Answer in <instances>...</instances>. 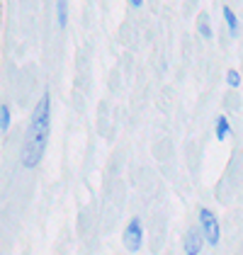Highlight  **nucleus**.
<instances>
[{
	"instance_id": "f257e3e1",
	"label": "nucleus",
	"mask_w": 243,
	"mask_h": 255,
	"mask_svg": "<svg viewBox=\"0 0 243 255\" xmlns=\"http://www.w3.org/2000/svg\"><path fill=\"white\" fill-rule=\"evenodd\" d=\"M49 95H41L39 105L34 107V115L29 119V129L24 136V151H22V165L24 168H34L39 165V160L44 158L46 143H49Z\"/></svg>"
},
{
	"instance_id": "f03ea898",
	"label": "nucleus",
	"mask_w": 243,
	"mask_h": 255,
	"mask_svg": "<svg viewBox=\"0 0 243 255\" xmlns=\"http://www.w3.org/2000/svg\"><path fill=\"white\" fill-rule=\"evenodd\" d=\"M200 234H202V241H207L209 246H217L219 238H222V231H219V221L217 216L212 214L209 209H200Z\"/></svg>"
},
{
	"instance_id": "7ed1b4c3",
	"label": "nucleus",
	"mask_w": 243,
	"mask_h": 255,
	"mask_svg": "<svg viewBox=\"0 0 243 255\" xmlns=\"http://www.w3.org/2000/svg\"><path fill=\"white\" fill-rule=\"evenodd\" d=\"M141 241H143L141 221H139V219H131V221L126 224V229H124V246H126V251L136 253V251L141 248Z\"/></svg>"
},
{
	"instance_id": "20e7f679",
	"label": "nucleus",
	"mask_w": 243,
	"mask_h": 255,
	"mask_svg": "<svg viewBox=\"0 0 243 255\" xmlns=\"http://www.w3.org/2000/svg\"><path fill=\"white\" fill-rule=\"evenodd\" d=\"M202 251V234L200 229H190L185 234V255H200Z\"/></svg>"
},
{
	"instance_id": "39448f33",
	"label": "nucleus",
	"mask_w": 243,
	"mask_h": 255,
	"mask_svg": "<svg viewBox=\"0 0 243 255\" xmlns=\"http://www.w3.org/2000/svg\"><path fill=\"white\" fill-rule=\"evenodd\" d=\"M56 20H59V27H66V22H68V0H56Z\"/></svg>"
},
{
	"instance_id": "423d86ee",
	"label": "nucleus",
	"mask_w": 243,
	"mask_h": 255,
	"mask_svg": "<svg viewBox=\"0 0 243 255\" xmlns=\"http://www.w3.org/2000/svg\"><path fill=\"white\" fill-rule=\"evenodd\" d=\"M197 29H200V34H202L204 39H209V37H212V22H209V15H207V12H202V15H200Z\"/></svg>"
},
{
	"instance_id": "0eeeda50",
	"label": "nucleus",
	"mask_w": 243,
	"mask_h": 255,
	"mask_svg": "<svg viewBox=\"0 0 243 255\" xmlns=\"http://www.w3.org/2000/svg\"><path fill=\"white\" fill-rule=\"evenodd\" d=\"M229 131H231V127H229V119L222 115V117L217 119V138H219V141H224V138L229 136Z\"/></svg>"
},
{
	"instance_id": "6e6552de",
	"label": "nucleus",
	"mask_w": 243,
	"mask_h": 255,
	"mask_svg": "<svg viewBox=\"0 0 243 255\" xmlns=\"http://www.w3.org/2000/svg\"><path fill=\"white\" fill-rule=\"evenodd\" d=\"M224 22L229 24V29L236 34L239 32V22H236V15H234V10H229V7H224Z\"/></svg>"
},
{
	"instance_id": "1a4fd4ad",
	"label": "nucleus",
	"mask_w": 243,
	"mask_h": 255,
	"mask_svg": "<svg viewBox=\"0 0 243 255\" xmlns=\"http://www.w3.org/2000/svg\"><path fill=\"white\" fill-rule=\"evenodd\" d=\"M7 127H10V110L7 107H0V129L7 131Z\"/></svg>"
},
{
	"instance_id": "9d476101",
	"label": "nucleus",
	"mask_w": 243,
	"mask_h": 255,
	"mask_svg": "<svg viewBox=\"0 0 243 255\" xmlns=\"http://www.w3.org/2000/svg\"><path fill=\"white\" fill-rule=\"evenodd\" d=\"M226 83H229L231 88H239V85H241V76H239V71H229V76H226Z\"/></svg>"
},
{
	"instance_id": "9b49d317",
	"label": "nucleus",
	"mask_w": 243,
	"mask_h": 255,
	"mask_svg": "<svg viewBox=\"0 0 243 255\" xmlns=\"http://www.w3.org/2000/svg\"><path fill=\"white\" fill-rule=\"evenodd\" d=\"M129 5H131V7H141L143 0H129Z\"/></svg>"
}]
</instances>
